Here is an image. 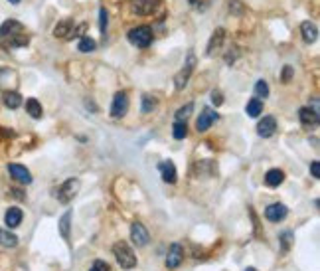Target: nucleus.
<instances>
[{
    "label": "nucleus",
    "instance_id": "f257e3e1",
    "mask_svg": "<svg viewBox=\"0 0 320 271\" xmlns=\"http://www.w3.org/2000/svg\"><path fill=\"white\" fill-rule=\"evenodd\" d=\"M30 38L26 34L24 26L16 20H6L0 26V44L6 50H14V48H24L28 46Z\"/></svg>",
    "mask_w": 320,
    "mask_h": 271
},
{
    "label": "nucleus",
    "instance_id": "f03ea898",
    "mask_svg": "<svg viewBox=\"0 0 320 271\" xmlns=\"http://www.w3.org/2000/svg\"><path fill=\"white\" fill-rule=\"evenodd\" d=\"M113 253H115L117 263H119L123 269H132V267L136 265V255H134V251L128 247V243H125V241L115 243V245H113Z\"/></svg>",
    "mask_w": 320,
    "mask_h": 271
},
{
    "label": "nucleus",
    "instance_id": "7ed1b4c3",
    "mask_svg": "<svg viewBox=\"0 0 320 271\" xmlns=\"http://www.w3.org/2000/svg\"><path fill=\"white\" fill-rule=\"evenodd\" d=\"M128 42L136 48H148L152 42V28L148 26H136L128 30Z\"/></svg>",
    "mask_w": 320,
    "mask_h": 271
},
{
    "label": "nucleus",
    "instance_id": "20e7f679",
    "mask_svg": "<svg viewBox=\"0 0 320 271\" xmlns=\"http://www.w3.org/2000/svg\"><path fill=\"white\" fill-rule=\"evenodd\" d=\"M79 180L77 178H67L64 184L60 186V190H58V200L62 204H67L71 202L75 196H77V192H79Z\"/></svg>",
    "mask_w": 320,
    "mask_h": 271
},
{
    "label": "nucleus",
    "instance_id": "39448f33",
    "mask_svg": "<svg viewBox=\"0 0 320 271\" xmlns=\"http://www.w3.org/2000/svg\"><path fill=\"white\" fill-rule=\"evenodd\" d=\"M160 2L162 0H132L130 8L138 16H150V14H154L160 8Z\"/></svg>",
    "mask_w": 320,
    "mask_h": 271
},
{
    "label": "nucleus",
    "instance_id": "423d86ee",
    "mask_svg": "<svg viewBox=\"0 0 320 271\" xmlns=\"http://www.w3.org/2000/svg\"><path fill=\"white\" fill-rule=\"evenodd\" d=\"M194 68H196V56H194V52H190V54H188V62H186L184 69H180V73L174 77L176 89H184V87L188 85V79H190V75H192Z\"/></svg>",
    "mask_w": 320,
    "mask_h": 271
},
{
    "label": "nucleus",
    "instance_id": "0eeeda50",
    "mask_svg": "<svg viewBox=\"0 0 320 271\" xmlns=\"http://www.w3.org/2000/svg\"><path fill=\"white\" fill-rule=\"evenodd\" d=\"M218 121V113L214 111V109H210V107H206L202 113H200V117H198V121H196V127H198V133H206L214 123Z\"/></svg>",
    "mask_w": 320,
    "mask_h": 271
},
{
    "label": "nucleus",
    "instance_id": "6e6552de",
    "mask_svg": "<svg viewBox=\"0 0 320 271\" xmlns=\"http://www.w3.org/2000/svg\"><path fill=\"white\" fill-rule=\"evenodd\" d=\"M130 239H132L138 247H144V245L150 241L148 230H146L140 222H132V224H130Z\"/></svg>",
    "mask_w": 320,
    "mask_h": 271
},
{
    "label": "nucleus",
    "instance_id": "1a4fd4ad",
    "mask_svg": "<svg viewBox=\"0 0 320 271\" xmlns=\"http://www.w3.org/2000/svg\"><path fill=\"white\" fill-rule=\"evenodd\" d=\"M128 111V97L125 91L115 93L113 97V105H111V115L113 117H125Z\"/></svg>",
    "mask_w": 320,
    "mask_h": 271
},
{
    "label": "nucleus",
    "instance_id": "9d476101",
    "mask_svg": "<svg viewBox=\"0 0 320 271\" xmlns=\"http://www.w3.org/2000/svg\"><path fill=\"white\" fill-rule=\"evenodd\" d=\"M184 259V247L180 243H172L170 249H168V255H166V267L168 269H176Z\"/></svg>",
    "mask_w": 320,
    "mask_h": 271
},
{
    "label": "nucleus",
    "instance_id": "9b49d317",
    "mask_svg": "<svg viewBox=\"0 0 320 271\" xmlns=\"http://www.w3.org/2000/svg\"><path fill=\"white\" fill-rule=\"evenodd\" d=\"M265 218H267L269 222H281V220H285V218H287V206L281 202H275V204H271V206H267Z\"/></svg>",
    "mask_w": 320,
    "mask_h": 271
},
{
    "label": "nucleus",
    "instance_id": "f8f14e48",
    "mask_svg": "<svg viewBox=\"0 0 320 271\" xmlns=\"http://www.w3.org/2000/svg\"><path fill=\"white\" fill-rule=\"evenodd\" d=\"M275 131H277V121H275V117H263V119L259 121V125H257V133H259V137H263V139L273 137Z\"/></svg>",
    "mask_w": 320,
    "mask_h": 271
},
{
    "label": "nucleus",
    "instance_id": "ddd939ff",
    "mask_svg": "<svg viewBox=\"0 0 320 271\" xmlns=\"http://www.w3.org/2000/svg\"><path fill=\"white\" fill-rule=\"evenodd\" d=\"M158 170H160V176H162V180H164V182L174 184V182L178 180V172H176V167H174V163H172V161H164V163H160Z\"/></svg>",
    "mask_w": 320,
    "mask_h": 271
},
{
    "label": "nucleus",
    "instance_id": "4468645a",
    "mask_svg": "<svg viewBox=\"0 0 320 271\" xmlns=\"http://www.w3.org/2000/svg\"><path fill=\"white\" fill-rule=\"evenodd\" d=\"M8 172L12 174L14 180H18V182H22V184H30V182H32L30 170L26 169V167H22V165H8Z\"/></svg>",
    "mask_w": 320,
    "mask_h": 271
},
{
    "label": "nucleus",
    "instance_id": "2eb2a0df",
    "mask_svg": "<svg viewBox=\"0 0 320 271\" xmlns=\"http://www.w3.org/2000/svg\"><path fill=\"white\" fill-rule=\"evenodd\" d=\"M22 218H24V214H22L20 208H8V212L4 216V222H6L8 228H18L22 224Z\"/></svg>",
    "mask_w": 320,
    "mask_h": 271
},
{
    "label": "nucleus",
    "instance_id": "dca6fc26",
    "mask_svg": "<svg viewBox=\"0 0 320 271\" xmlns=\"http://www.w3.org/2000/svg\"><path fill=\"white\" fill-rule=\"evenodd\" d=\"M73 28H75L73 20H71V18H65V20L56 24L54 36H56V38H69V34H73Z\"/></svg>",
    "mask_w": 320,
    "mask_h": 271
},
{
    "label": "nucleus",
    "instance_id": "f3484780",
    "mask_svg": "<svg viewBox=\"0 0 320 271\" xmlns=\"http://www.w3.org/2000/svg\"><path fill=\"white\" fill-rule=\"evenodd\" d=\"M298 119H300V123H304V125H316V123H318V111L312 109V107H302V109L298 111Z\"/></svg>",
    "mask_w": 320,
    "mask_h": 271
},
{
    "label": "nucleus",
    "instance_id": "a211bd4d",
    "mask_svg": "<svg viewBox=\"0 0 320 271\" xmlns=\"http://www.w3.org/2000/svg\"><path fill=\"white\" fill-rule=\"evenodd\" d=\"M300 34H302V40H304L306 44H312V42H316V38H318V28H316L312 22H302V24H300Z\"/></svg>",
    "mask_w": 320,
    "mask_h": 271
},
{
    "label": "nucleus",
    "instance_id": "6ab92c4d",
    "mask_svg": "<svg viewBox=\"0 0 320 271\" xmlns=\"http://www.w3.org/2000/svg\"><path fill=\"white\" fill-rule=\"evenodd\" d=\"M283 180H285V172L279 169H271L265 174V184L271 188H277L279 184H283Z\"/></svg>",
    "mask_w": 320,
    "mask_h": 271
},
{
    "label": "nucleus",
    "instance_id": "aec40b11",
    "mask_svg": "<svg viewBox=\"0 0 320 271\" xmlns=\"http://www.w3.org/2000/svg\"><path fill=\"white\" fill-rule=\"evenodd\" d=\"M224 38H225L224 28H218V30L214 32V36L210 38V44H208V52H206V54H208V56H214V52L222 48V44H224Z\"/></svg>",
    "mask_w": 320,
    "mask_h": 271
},
{
    "label": "nucleus",
    "instance_id": "412c9836",
    "mask_svg": "<svg viewBox=\"0 0 320 271\" xmlns=\"http://www.w3.org/2000/svg\"><path fill=\"white\" fill-rule=\"evenodd\" d=\"M2 101H4V105H6L8 109H18L20 103H22V97H20L18 91H4Z\"/></svg>",
    "mask_w": 320,
    "mask_h": 271
},
{
    "label": "nucleus",
    "instance_id": "4be33fe9",
    "mask_svg": "<svg viewBox=\"0 0 320 271\" xmlns=\"http://www.w3.org/2000/svg\"><path fill=\"white\" fill-rule=\"evenodd\" d=\"M26 111H28V115L32 119H42V115H44V109H42L38 99H28L26 101Z\"/></svg>",
    "mask_w": 320,
    "mask_h": 271
},
{
    "label": "nucleus",
    "instance_id": "5701e85b",
    "mask_svg": "<svg viewBox=\"0 0 320 271\" xmlns=\"http://www.w3.org/2000/svg\"><path fill=\"white\" fill-rule=\"evenodd\" d=\"M0 245H4V247H16L18 245V237L14 236L12 232H6V230L0 228Z\"/></svg>",
    "mask_w": 320,
    "mask_h": 271
},
{
    "label": "nucleus",
    "instance_id": "b1692460",
    "mask_svg": "<svg viewBox=\"0 0 320 271\" xmlns=\"http://www.w3.org/2000/svg\"><path fill=\"white\" fill-rule=\"evenodd\" d=\"M245 113H247L249 117H259V115L263 113V101L253 97L251 101L247 103V107H245Z\"/></svg>",
    "mask_w": 320,
    "mask_h": 271
},
{
    "label": "nucleus",
    "instance_id": "393cba45",
    "mask_svg": "<svg viewBox=\"0 0 320 271\" xmlns=\"http://www.w3.org/2000/svg\"><path fill=\"white\" fill-rule=\"evenodd\" d=\"M97 48L95 40L93 38H89V36H83L81 40H79V44H77V50L79 52H83V54H89V52H93Z\"/></svg>",
    "mask_w": 320,
    "mask_h": 271
},
{
    "label": "nucleus",
    "instance_id": "a878e982",
    "mask_svg": "<svg viewBox=\"0 0 320 271\" xmlns=\"http://www.w3.org/2000/svg\"><path fill=\"white\" fill-rule=\"evenodd\" d=\"M156 107H158V99L154 95H148V93L142 95V107H140L142 113H152Z\"/></svg>",
    "mask_w": 320,
    "mask_h": 271
},
{
    "label": "nucleus",
    "instance_id": "bb28decb",
    "mask_svg": "<svg viewBox=\"0 0 320 271\" xmlns=\"http://www.w3.org/2000/svg\"><path fill=\"white\" fill-rule=\"evenodd\" d=\"M194 111V103H186L184 107H180L178 111H176V121L178 123H186V119L192 115Z\"/></svg>",
    "mask_w": 320,
    "mask_h": 271
},
{
    "label": "nucleus",
    "instance_id": "cd10ccee",
    "mask_svg": "<svg viewBox=\"0 0 320 271\" xmlns=\"http://www.w3.org/2000/svg\"><path fill=\"white\" fill-rule=\"evenodd\" d=\"M69 226H71V212H65L60 220V232L64 239H69Z\"/></svg>",
    "mask_w": 320,
    "mask_h": 271
},
{
    "label": "nucleus",
    "instance_id": "c85d7f7f",
    "mask_svg": "<svg viewBox=\"0 0 320 271\" xmlns=\"http://www.w3.org/2000/svg\"><path fill=\"white\" fill-rule=\"evenodd\" d=\"M259 97H269V85H267V81L265 79H259L255 83V99H259Z\"/></svg>",
    "mask_w": 320,
    "mask_h": 271
},
{
    "label": "nucleus",
    "instance_id": "c756f323",
    "mask_svg": "<svg viewBox=\"0 0 320 271\" xmlns=\"http://www.w3.org/2000/svg\"><path fill=\"white\" fill-rule=\"evenodd\" d=\"M172 135L174 139H178V141H182L184 137L188 135V127H186V123H174V127H172Z\"/></svg>",
    "mask_w": 320,
    "mask_h": 271
},
{
    "label": "nucleus",
    "instance_id": "7c9ffc66",
    "mask_svg": "<svg viewBox=\"0 0 320 271\" xmlns=\"http://www.w3.org/2000/svg\"><path fill=\"white\" fill-rule=\"evenodd\" d=\"M107 24H109V14L105 8H99V28H101V34L107 32Z\"/></svg>",
    "mask_w": 320,
    "mask_h": 271
},
{
    "label": "nucleus",
    "instance_id": "2f4dec72",
    "mask_svg": "<svg viewBox=\"0 0 320 271\" xmlns=\"http://www.w3.org/2000/svg\"><path fill=\"white\" fill-rule=\"evenodd\" d=\"M89 271H111V267H109V263L107 261H101V259H97L95 263L91 265V269Z\"/></svg>",
    "mask_w": 320,
    "mask_h": 271
},
{
    "label": "nucleus",
    "instance_id": "473e14b6",
    "mask_svg": "<svg viewBox=\"0 0 320 271\" xmlns=\"http://www.w3.org/2000/svg\"><path fill=\"white\" fill-rule=\"evenodd\" d=\"M212 103H214L216 107H220V105L224 103V95H222V91H218V89H214V91H212Z\"/></svg>",
    "mask_w": 320,
    "mask_h": 271
},
{
    "label": "nucleus",
    "instance_id": "72a5a7b5",
    "mask_svg": "<svg viewBox=\"0 0 320 271\" xmlns=\"http://www.w3.org/2000/svg\"><path fill=\"white\" fill-rule=\"evenodd\" d=\"M292 66H285L283 68V75H281V79H283V83H288L290 81V77H292Z\"/></svg>",
    "mask_w": 320,
    "mask_h": 271
},
{
    "label": "nucleus",
    "instance_id": "f704fd0d",
    "mask_svg": "<svg viewBox=\"0 0 320 271\" xmlns=\"http://www.w3.org/2000/svg\"><path fill=\"white\" fill-rule=\"evenodd\" d=\"M310 172H312V176H314V178H320V163L318 161H312V163H310Z\"/></svg>",
    "mask_w": 320,
    "mask_h": 271
},
{
    "label": "nucleus",
    "instance_id": "c9c22d12",
    "mask_svg": "<svg viewBox=\"0 0 320 271\" xmlns=\"http://www.w3.org/2000/svg\"><path fill=\"white\" fill-rule=\"evenodd\" d=\"M290 237H292V234H290V232H285V234L281 236V243H283V249H288V245H290Z\"/></svg>",
    "mask_w": 320,
    "mask_h": 271
},
{
    "label": "nucleus",
    "instance_id": "e433bc0d",
    "mask_svg": "<svg viewBox=\"0 0 320 271\" xmlns=\"http://www.w3.org/2000/svg\"><path fill=\"white\" fill-rule=\"evenodd\" d=\"M229 10L241 12V2H239V0H229Z\"/></svg>",
    "mask_w": 320,
    "mask_h": 271
},
{
    "label": "nucleus",
    "instance_id": "4c0bfd02",
    "mask_svg": "<svg viewBox=\"0 0 320 271\" xmlns=\"http://www.w3.org/2000/svg\"><path fill=\"white\" fill-rule=\"evenodd\" d=\"M8 2H10V4H18L20 0H8Z\"/></svg>",
    "mask_w": 320,
    "mask_h": 271
},
{
    "label": "nucleus",
    "instance_id": "58836bf2",
    "mask_svg": "<svg viewBox=\"0 0 320 271\" xmlns=\"http://www.w3.org/2000/svg\"><path fill=\"white\" fill-rule=\"evenodd\" d=\"M245 271H257V269H255V267H247Z\"/></svg>",
    "mask_w": 320,
    "mask_h": 271
},
{
    "label": "nucleus",
    "instance_id": "ea45409f",
    "mask_svg": "<svg viewBox=\"0 0 320 271\" xmlns=\"http://www.w3.org/2000/svg\"><path fill=\"white\" fill-rule=\"evenodd\" d=\"M190 2H192L194 6H196V4H198V0H190Z\"/></svg>",
    "mask_w": 320,
    "mask_h": 271
}]
</instances>
